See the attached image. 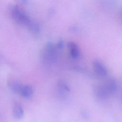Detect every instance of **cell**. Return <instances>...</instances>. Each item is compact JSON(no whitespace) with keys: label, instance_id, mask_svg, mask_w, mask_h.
Listing matches in <instances>:
<instances>
[{"label":"cell","instance_id":"1","mask_svg":"<svg viewBox=\"0 0 122 122\" xmlns=\"http://www.w3.org/2000/svg\"><path fill=\"white\" fill-rule=\"evenodd\" d=\"M10 10L12 19L20 24L28 26L32 20L27 14L17 5L11 6Z\"/></svg>","mask_w":122,"mask_h":122},{"label":"cell","instance_id":"2","mask_svg":"<svg viewBox=\"0 0 122 122\" xmlns=\"http://www.w3.org/2000/svg\"><path fill=\"white\" fill-rule=\"evenodd\" d=\"M56 51L54 45L51 42L47 43L42 52V58L43 61L46 63H51L54 61Z\"/></svg>","mask_w":122,"mask_h":122},{"label":"cell","instance_id":"3","mask_svg":"<svg viewBox=\"0 0 122 122\" xmlns=\"http://www.w3.org/2000/svg\"><path fill=\"white\" fill-rule=\"evenodd\" d=\"M93 68L95 72L99 76L105 77L108 74V71L104 65L100 61L96 60L93 62Z\"/></svg>","mask_w":122,"mask_h":122},{"label":"cell","instance_id":"4","mask_svg":"<svg viewBox=\"0 0 122 122\" xmlns=\"http://www.w3.org/2000/svg\"><path fill=\"white\" fill-rule=\"evenodd\" d=\"M93 91L95 96L100 99H105L109 95L103 85H96L93 88Z\"/></svg>","mask_w":122,"mask_h":122},{"label":"cell","instance_id":"5","mask_svg":"<svg viewBox=\"0 0 122 122\" xmlns=\"http://www.w3.org/2000/svg\"><path fill=\"white\" fill-rule=\"evenodd\" d=\"M103 85L109 95L114 93L117 90V84L116 81L113 79L108 80Z\"/></svg>","mask_w":122,"mask_h":122},{"label":"cell","instance_id":"6","mask_svg":"<svg viewBox=\"0 0 122 122\" xmlns=\"http://www.w3.org/2000/svg\"><path fill=\"white\" fill-rule=\"evenodd\" d=\"M13 115L17 120L21 119L24 115V109L21 105L19 103L14 104L13 108Z\"/></svg>","mask_w":122,"mask_h":122},{"label":"cell","instance_id":"7","mask_svg":"<svg viewBox=\"0 0 122 122\" xmlns=\"http://www.w3.org/2000/svg\"><path fill=\"white\" fill-rule=\"evenodd\" d=\"M69 53L72 58L77 59L80 56V52L77 45L73 42H70L68 44Z\"/></svg>","mask_w":122,"mask_h":122},{"label":"cell","instance_id":"8","mask_svg":"<svg viewBox=\"0 0 122 122\" xmlns=\"http://www.w3.org/2000/svg\"><path fill=\"white\" fill-rule=\"evenodd\" d=\"M8 86L13 92L20 93L23 85L18 81L15 80H10L8 82Z\"/></svg>","mask_w":122,"mask_h":122},{"label":"cell","instance_id":"9","mask_svg":"<svg viewBox=\"0 0 122 122\" xmlns=\"http://www.w3.org/2000/svg\"><path fill=\"white\" fill-rule=\"evenodd\" d=\"M33 93V90L32 87L29 85H23L20 93L21 95L25 98H30Z\"/></svg>","mask_w":122,"mask_h":122},{"label":"cell","instance_id":"10","mask_svg":"<svg viewBox=\"0 0 122 122\" xmlns=\"http://www.w3.org/2000/svg\"><path fill=\"white\" fill-rule=\"evenodd\" d=\"M27 27L29 30L33 34H38L40 32V27L39 24L32 20Z\"/></svg>","mask_w":122,"mask_h":122},{"label":"cell","instance_id":"11","mask_svg":"<svg viewBox=\"0 0 122 122\" xmlns=\"http://www.w3.org/2000/svg\"><path fill=\"white\" fill-rule=\"evenodd\" d=\"M82 116L83 117H84V118L85 119H88V114L87 113H86L85 112H82Z\"/></svg>","mask_w":122,"mask_h":122},{"label":"cell","instance_id":"12","mask_svg":"<svg viewBox=\"0 0 122 122\" xmlns=\"http://www.w3.org/2000/svg\"><path fill=\"white\" fill-rule=\"evenodd\" d=\"M120 15H121V18L122 19V9L121 10V12H120Z\"/></svg>","mask_w":122,"mask_h":122},{"label":"cell","instance_id":"13","mask_svg":"<svg viewBox=\"0 0 122 122\" xmlns=\"http://www.w3.org/2000/svg\"><path fill=\"white\" fill-rule=\"evenodd\" d=\"M121 98H122V95H121Z\"/></svg>","mask_w":122,"mask_h":122}]
</instances>
